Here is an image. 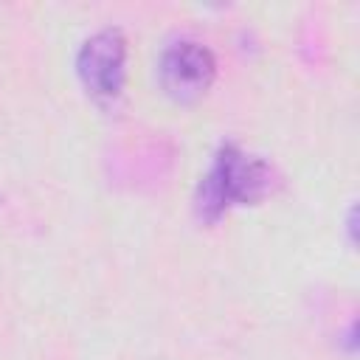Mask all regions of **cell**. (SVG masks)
Returning a JSON list of instances; mask_svg holds the SVG:
<instances>
[{
  "label": "cell",
  "mask_w": 360,
  "mask_h": 360,
  "mask_svg": "<svg viewBox=\"0 0 360 360\" xmlns=\"http://www.w3.org/2000/svg\"><path fill=\"white\" fill-rule=\"evenodd\" d=\"M217 79V59L208 45L180 37L169 42L158 62V82L163 93L177 104L200 101Z\"/></svg>",
  "instance_id": "7a4b0ae2"
},
{
  "label": "cell",
  "mask_w": 360,
  "mask_h": 360,
  "mask_svg": "<svg viewBox=\"0 0 360 360\" xmlns=\"http://www.w3.org/2000/svg\"><path fill=\"white\" fill-rule=\"evenodd\" d=\"M276 188V169L259 158L245 152L239 143H222L208 172L200 177L194 191V214L202 222H217L236 205H253L264 200Z\"/></svg>",
  "instance_id": "6da1fadb"
},
{
  "label": "cell",
  "mask_w": 360,
  "mask_h": 360,
  "mask_svg": "<svg viewBox=\"0 0 360 360\" xmlns=\"http://www.w3.org/2000/svg\"><path fill=\"white\" fill-rule=\"evenodd\" d=\"M76 76L87 96L112 101L124 90L127 79V37L121 28L107 25L90 34L76 53Z\"/></svg>",
  "instance_id": "3957f363"
}]
</instances>
